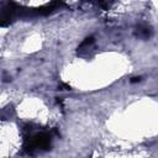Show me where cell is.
<instances>
[{
	"instance_id": "obj_3",
	"label": "cell",
	"mask_w": 158,
	"mask_h": 158,
	"mask_svg": "<svg viewBox=\"0 0 158 158\" xmlns=\"http://www.w3.org/2000/svg\"><path fill=\"white\" fill-rule=\"evenodd\" d=\"M136 36L143 40H147L152 36V28L147 25H139L136 30Z\"/></svg>"
},
{
	"instance_id": "obj_7",
	"label": "cell",
	"mask_w": 158,
	"mask_h": 158,
	"mask_svg": "<svg viewBox=\"0 0 158 158\" xmlns=\"http://www.w3.org/2000/svg\"><path fill=\"white\" fill-rule=\"evenodd\" d=\"M141 80V78L139 77H135V78H132L131 79V83H137V81H139Z\"/></svg>"
},
{
	"instance_id": "obj_1",
	"label": "cell",
	"mask_w": 158,
	"mask_h": 158,
	"mask_svg": "<svg viewBox=\"0 0 158 158\" xmlns=\"http://www.w3.org/2000/svg\"><path fill=\"white\" fill-rule=\"evenodd\" d=\"M20 6L17 4H15L11 0H6L2 2L1 5V26H6L10 25V22H12V20L15 17H17V12H19Z\"/></svg>"
},
{
	"instance_id": "obj_6",
	"label": "cell",
	"mask_w": 158,
	"mask_h": 158,
	"mask_svg": "<svg viewBox=\"0 0 158 158\" xmlns=\"http://www.w3.org/2000/svg\"><path fill=\"white\" fill-rule=\"evenodd\" d=\"M58 88H59L60 90H70V86H69V85H67V84H63V83H60Z\"/></svg>"
},
{
	"instance_id": "obj_5",
	"label": "cell",
	"mask_w": 158,
	"mask_h": 158,
	"mask_svg": "<svg viewBox=\"0 0 158 158\" xmlns=\"http://www.w3.org/2000/svg\"><path fill=\"white\" fill-rule=\"evenodd\" d=\"M94 2H96L98 5H100V6H102L104 9H109L110 7V5H111V1L110 0H93Z\"/></svg>"
},
{
	"instance_id": "obj_2",
	"label": "cell",
	"mask_w": 158,
	"mask_h": 158,
	"mask_svg": "<svg viewBox=\"0 0 158 158\" xmlns=\"http://www.w3.org/2000/svg\"><path fill=\"white\" fill-rule=\"evenodd\" d=\"M51 147V137L49 135L44 133V132H41V133H37L33 137L30 138L28 141V144L26 146V149L27 152L32 153L35 149H48Z\"/></svg>"
},
{
	"instance_id": "obj_4",
	"label": "cell",
	"mask_w": 158,
	"mask_h": 158,
	"mask_svg": "<svg viewBox=\"0 0 158 158\" xmlns=\"http://www.w3.org/2000/svg\"><path fill=\"white\" fill-rule=\"evenodd\" d=\"M94 43V37H86L83 42H81V44L79 46V48H78V52H81V51H84V48H88V47H90L91 44Z\"/></svg>"
}]
</instances>
